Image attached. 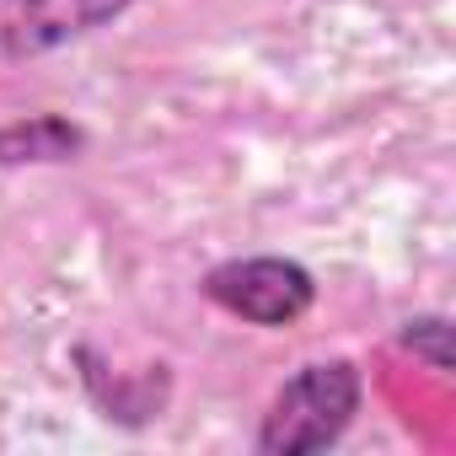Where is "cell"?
I'll use <instances>...</instances> for the list:
<instances>
[{
  "label": "cell",
  "instance_id": "cell-1",
  "mask_svg": "<svg viewBox=\"0 0 456 456\" xmlns=\"http://www.w3.org/2000/svg\"><path fill=\"white\" fill-rule=\"evenodd\" d=\"M365 408V370L344 354L301 365L264 408L253 451L258 456H312L349 435Z\"/></svg>",
  "mask_w": 456,
  "mask_h": 456
},
{
  "label": "cell",
  "instance_id": "cell-2",
  "mask_svg": "<svg viewBox=\"0 0 456 456\" xmlns=\"http://www.w3.org/2000/svg\"><path fill=\"white\" fill-rule=\"evenodd\" d=\"M199 296L248 328H290L317 306V274L301 258L253 253V258H225L204 269Z\"/></svg>",
  "mask_w": 456,
  "mask_h": 456
},
{
  "label": "cell",
  "instance_id": "cell-3",
  "mask_svg": "<svg viewBox=\"0 0 456 456\" xmlns=\"http://www.w3.org/2000/svg\"><path fill=\"white\" fill-rule=\"evenodd\" d=\"M134 0H0V65L60 54L129 17Z\"/></svg>",
  "mask_w": 456,
  "mask_h": 456
},
{
  "label": "cell",
  "instance_id": "cell-4",
  "mask_svg": "<svg viewBox=\"0 0 456 456\" xmlns=\"http://www.w3.org/2000/svg\"><path fill=\"white\" fill-rule=\"evenodd\" d=\"M70 360H76V376H81L92 408H97L102 419L124 424V429H145V424L161 419V408L172 403V370H167V365H151V370H140V376H118V370L102 365V354H97L92 344H76Z\"/></svg>",
  "mask_w": 456,
  "mask_h": 456
},
{
  "label": "cell",
  "instance_id": "cell-5",
  "mask_svg": "<svg viewBox=\"0 0 456 456\" xmlns=\"http://www.w3.org/2000/svg\"><path fill=\"white\" fill-rule=\"evenodd\" d=\"M86 151V129L70 113H28L0 124V167L17 172V167H65L81 161Z\"/></svg>",
  "mask_w": 456,
  "mask_h": 456
},
{
  "label": "cell",
  "instance_id": "cell-6",
  "mask_svg": "<svg viewBox=\"0 0 456 456\" xmlns=\"http://www.w3.org/2000/svg\"><path fill=\"white\" fill-rule=\"evenodd\" d=\"M397 344L408 349V354H419L429 370H451V317H440V312H419V317H408L403 328H397Z\"/></svg>",
  "mask_w": 456,
  "mask_h": 456
}]
</instances>
